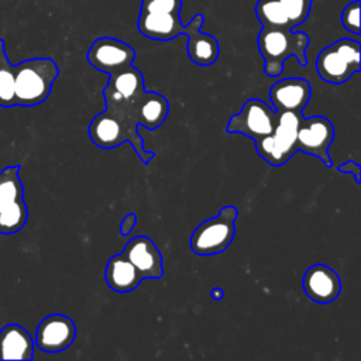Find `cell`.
Wrapping results in <instances>:
<instances>
[{"mask_svg":"<svg viewBox=\"0 0 361 361\" xmlns=\"http://www.w3.org/2000/svg\"><path fill=\"white\" fill-rule=\"evenodd\" d=\"M257 45L264 58V72L269 78L279 76L283 71L285 61L290 56H295L299 65H307L306 51L309 35L303 31L262 27L257 38Z\"/></svg>","mask_w":361,"mask_h":361,"instance_id":"6da1fadb","label":"cell"},{"mask_svg":"<svg viewBox=\"0 0 361 361\" xmlns=\"http://www.w3.org/2000/svg\"><path fill=\"white\" fill-rule=\"evenodd\" d=\"M312 96V87L306 79L286 78L275 82L269 90V99L276 111L302 113Z\"/></svg>","mask_w":361,"mask_h":361,"instance_id":"2e32d148","label":"cell"},{"mask_svg":"<svg viewBox=\"0 0 361 361\" xmlns=\"http://www.w3.org/2000/svg\"><path fill=\"white\" fill-rule=\"evenodd\" d=\"M135 51L127 42L111 37L94 39L86 54L87 62L94 69L109 75L133 65Z\"/></svg>","mask_w":361,"mask_h":361,"instance_id":"8fae6325","label":"cell"},{"mask_svg":"<svg viewBox=\"0 0 361 361\" xmlns=\"http://www.w3.org/2000/svg\"><path fill=\"white\" fill-rule=\"evenodd\" d=\"M75 337L76 326L73 320L65 314L54 313L39 322L34 343L44 353H61L73 343Z\"/></svg>","mask_w":361,"mask_h":361,"instance_id":"7c38bea8","label":"cell"},{"mask_svg":"<svg viewBox=\"0 0 361 361\" xmlns=\"http://www.w3.org/2000/svg\"><path fill=\"white\" fill-rule=\"evenodd\" d=\"M255 16L262 27L293 30L279 0H258L255 4Z\"/></svg>","mask_w":361,"mask_h":361,"instance_id":"7402d4cb","label":"cell"},{"mask_svg":"<svg viewBox=\"0 0 361 361\" xmlns=\"http://www.w3.org/2000/svg\"><path fill=\"white\" fill-rule=\"evenodd\" d=\"M180 11H140L138 31L154 41H171L185 35L188 27L180 21Z\"/></svg>","mask_w":361,"mask_h":361,"instance_id":"9a60e30c","label":"cell"},{"mask_svg":"<svg viewBox=\"0 0 361 361\" xmlns=\"http://www.w3.org/2000/svg\"><path fill=\"white\" fill-rule=\"evenodd\" d=\"M92 142L103 149L117 148L128 141L144 164L151 162L155 157L152 151H147L144 141L138 133V123L127 113L106 109L94 116L87 128Z\"/></svg>","mask_w":361,"mask_h":361,"instance_id":"7a4b0ae2","label":"cell"},{"mask_svg":"<svg viewBox=\"0 0 361 361\" xmlns=\"http://www.w3.org/2000/svg\"><path fill=\"white\" fill-rule=\"evenodd\" d=\"M313 0H279L292 28L305 23L310 14Z\"/></svg>","mask_w":361,"mask_h":361,"instance_id":"603a6c76","label":"cell"},{"mask_svg":"<svg viewBox=\"0 0 361 361\" xmlns=\"http://www.w3.org/2000/svg\"><path fill=\"white\" fill-rule=\"evenodd\" d=\"M334 140V126L323 116L300 117L296 134V148L305 154L319 158L324 165L331 166L329 147Z\"/></svg>","mask_w":361,"mask_h":361,"instance_id":"30bf717a","label":"cell"},{"mask_svg":"<svg viewBox=\"0 0 361 361\" xmlns=\"http://www.w3.org/2000/svg\"><path fill=\"white\" fill-rule=\"evenodd\" d=\"M278 121L271 135H267L255 141V149L258 155L272 166H281L286 164L296 148V134L302 113L293 111H276Z\"/></svg>","mask_w":361,"mask_h":361,"instance_id":"52a82bcc","label":"cell"},{"mask_svg":"<svg viewBox=\"0 0 361 361\" xmlns=\"http://www.w3.org/2000/svg\"><path fill=\"white\" fill-rule=\"evenodd\" d=\"M302 286L306 296L313 302L330 303L341 292V279L333 268L314 264L305 271Z\"/></svg>","mask_w":361,"mask_h":361,"instance_id":"5bb4252c","label":"cell"},{"mask_svg":"<svg viewBox=\"0 0 361 361\" xmlns=\"http://www.w3.org/2000/svg\"><path fill=\"white\" fill-rule=\"evenodd\" d=\"M169 111L166 97L155 92H144L133 109V116L140 127L155 130L164 124Z\"/></svg>","mask_w":361,"mask_h":361,"instance_id":"d6986e66","label":"cell"},{"mask_svg":"<svg viewBox=\"0 0 361 361\" xmlns=\"http://www.w3.org/2000/svg\"><path fill=\"white\" fill-rule=\"evenodd\" d=\"M337 171L344 172V173H353L355 183H360V182H361V178H360L361 166H360V164H357V162H354V161H351V159H350V161H345V162H343V164H340V165L337 166Z\"/></svg>","mask_w":361,"mask_h":361,"instance_id":"484cf974","label":"cell"},{"mask_svg":"<svg viewBox=\"0 0 361 361\" xmlns=\"http://www.w3.org/2000/svg\"><path fill=\"white\" fill-rule=\"evenodd\" d=\"M276 121V110L271 109L265 102L252 97L245 100L240 111L230 117L226 131L230 134H243L255 142L271 135Z\"/></svg>","mask_w":361,"mask_h":361,"instance_id":"ba28073f","label":"cell"},{"mask_svg":"<svg viewBox=\"0 0 361 361\" xmlns=\"http://www.w3.org/2000/svg\"><path fill=\"white\" fill-rule=\"evenodd\" d=\"M203 23V14H196L186 24L188 30L185 35L188 37V56L199 66H210L217 61L220 47L219 41L213 35L200 31Z\"/></svg>","mask_w":361,"mask_h":361,"instance_id":"e0dca14e","label":"cell"},{"mask_svg":"<svg viewBox=\"0 0 361 361\" xmlns=\"http://www.w3.org/2000/svg\"><path fill=\"white\" fill-rule=\"evenodd\" d=\"M360 41L341 38L323 48L316 59L319 76L333 85L347 82L354 73L360 72Z\"/></svg>","mask_w":361,"mask_h":361,"instance_id":"5b68a950","label":"cell"},{"mask_svg":"<svg viewBox=\"0 0 361 361\" xmlns=\"http://www.w3.org/2000/svg\"><path fill=\"white\" fill-rule=\"evenodd\" d=\"M144 92V76L141 71L130 65L116 73L109 75V83L103 90L106 109L133 116L134 104Z\"/></svg>","mask_w":361,"mask_h":361,"instance_id":"9c48e42d","label":"cell"},{"mask_svg":"<svg viewBox=\"0 0 361 361\" xmlns=\"http://www.w3.org/2000/svg\"><path fill=\"white\" fill-rule=\"evenodd\" d=\"M238 209L223 206L220 212L202 221L192 233L189 245L197 255H214L223 252L231 244L235 234V220Z\"/></svg>","mask_w":361,"mask_h":361,"instance_id":"277c9868","label":"cell"},{"mask_svg":"<svg viewBox=\"0 0 361 361\" xmlns=\"http://www.w3.org/2000/svg\"><path fill=\"white\" fill-rule=\"evenodd\" d=\"M137 224V216L134 213H128L123 220H121V224H120V234L121 235H128L134 226Z\"/></svg>","mask_w":361,"mask_h":361,"instance_id":"4316f807","label":"cell"},{"mask_svg":"<svg viewBox=\"0 0 361 361\" xmlns=\"http://www.w3.org/2000/svg\"><path fill=\"white\" fill-rule=\"evenodd\" d=\"M58 76L59 68L52 58H31L14 65L17 106L32 107L44 103Z\"/></svg>","mask_w":361,"mask_h":361,"instance_id":"3957f363","label":"cell"},{"mask_svg":"<svg viewBox=\"0 0 361 361\" xmlns=\"http://www.w3.org/2000/svg\"><path fill=\"white\" fill-rule=\"evenodd\" d=\"M210 296H212V299H214V300H220V299H223V296H224V290H223L221 288H213V289L210 290Z\"/></svg>","mask_w":361,"mask_h":361,"instance_id":"83f0119b","label":"cell"},{"mask_svg":"<svg viewBox=\"0 0 361 361\" xmlns=\"http://www.w3.org/2000/svg\"><path fill=\"white\" fill-rule=\"evenodd\" d=\"M182 0H141L140 11H180Z\"/></svg>","mask_w":361,"mask_h":361,"instance_id":"d4e9b609","label":"cell"},{"mask_svg":"<svg viewBox=\"0 0 361 361\" xmlns=\"http://www.w3.org/2000/svg\"><path fill=\"white\" fill-rule=\"evenodd\" d=\"M34 338L21 324L10 323L0 330V360L34 358Z\"/></svg>","mask_w":361,"mask_h":361,"instance_id":"ac0fdd59","label":"cell"},{"mask_svg":"<svg viewBox=\"0 0 361 361\" xmlns=\"http://www.w3.org/2000/svg\"><path fill=\"white\" fill-rule=\"evenodd\" d=\"M121 252L144 279H158L164 275L162 254L149 237L138 235L131 238Z\"/></svg>","mask_w":361,"mask_h":361,"instance_id":"4fadbf2b","label":"cell"},{"mask_svg":"<svg viewBox=\"0 0 361 361\" xmlns=\"http://www.w3.org/2000/svg\"><path fill=\"white\" fill-rule=\"evenodd\" d=\"M341 24L351 34L360 35V0L348 3L341 13Z\"/></svg>","mask_w":361,"mask_h":361,"instance_id":"cb8c5ba5","label":"cell"},{"mask_svg":"<svg viewBox=\"0 0 361 361\" xmlns=\"http://www.w3.org/2000/svg\"><path fill=\"white\" fill-rule=\"evenodd\" d=\"M104 278L109 288L120 293L134 290L144 279L138 269L123 255V252L116 254L109 259Z\"/></svg>","mask_w":361,"mask_h":361,"instance_id":"ffe728a7","label":"cell"},{"mask_svg":"<svg viewBox=\"0 0 361 361\" xmlns=\"http://www.w3.org/2000/svg\"><path fill=\"white\" fill-rule=\"evenodd\" d=\"M20 165H10L0 172V234L20 231L28 219Z\"/></svg>","mask_w":361,"mask_h":361,"instance_id":"8992f818","label":"cell"},{"mask_svg":"<svg viewBox=\"0 0 361 361\" xmlns=\"http://www.w3.org/2000/svg\"><path fill=\"white\" fill-rule=\"evenodd\" d=\"M16 103L14 65L8 61L4 41L0 38V107H13Z\"/></svg>","mask_w":361,"mask_h":361,"instance_id":"44dd1931","label":"cell"}]
</instances>
